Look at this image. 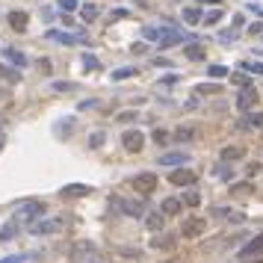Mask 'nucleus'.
I'll return each mask as SVG.
<instances>
[{
	"instance_id": "f257e3e1",
	"label": "nucleus",
	"mask_w": 263,
	"mask_h": 263,
	"mask_svg": "<svg viewBox=\"0 0 263 263\" xmlns=\"http://www.w3.org/2000/svg\"><path fill=\"white\" fill-rule=\"evenodd\" d=\"M260 254H263V234H257V237H251L246 246L240 248V263H254Z\"/></svg>"
},
{
	"instance_id": "f03ea898",
	"label": "nucleus",
	"mask_w": 263,
	"mask_h": 263,
	"mask_svg": "<svg viewBox=\"0 0 263 263\" xmlns=\"http://www.w3.org/2000/svg\"><path fill=\"white\" fill-rule=\"evenodd\" d=\"M122 145L130 151V154H136V151H142V145H145V133H142V130H124Z\"/></svg>"
},
{
	"instance_id": "7ed1b4c3",
	"label": "nucleus",
	"mask_w": 263,
	"mask_h": 263,
	"mask_svg": "<svg viewBox=\"0 0 263 263\" xmlns=\"http://www.w3.org/2000/svg\"><path fill=\"white\" fill-rule=\"evenodd\" d=\"M130 186L136 190V193H142V195H151L154 193V186H157V177L151 175H136V177H130Z\"/></svg>"
},
{
	"instance_id": "20e7f679",
	"label": "nucleus",
	"mask_w": 263,
	"mask_h": 263,
	"mask_svg": "<svg viewBox=\"0 0 263 263\" xmlns=\"http://www.w3.org/2000/svg\"><path fill=\"white\" fill-rule=\"evenodd\" d=\"M257 106V92L248 86V89H243L240 95H237V109L240 112H248V109H254Z\"/></svg>"
},
{
	"instance_id": "39448f33",
	"label": "nucleus",
	"mask_w": 263,
	"mask_h": 263,
	"mask_svg": "<svg viewBox=\"0 0 263 263\" xmlns=\"http://www.w3.org/2000/svg\"><path fill=\"white\" fill-rule=\"evenodd\" d=\"M169 183H175V186H193V183H195V172H193V169H175V172L169 175Z\"/></svg>"
},
{
	"instance_id": "423d86ee",
	"label": "nucleus",
	"mask_w": 263,
	"mask_h": 263,
	"mask_svg": "<svg viewBox=\"0 0 263 263\" xmlns=\"http://www.w3.org/2000/svg\"><path fill=\"white\" fill-rule=\"evenodd\" d=\"M112 207H119L122 213H127V216H142V201H127V198H112Z\"/></svg>"
},
{
	"instance_id": "0eeeda50",
	"label": "nucleus",
	"mask_w": 263,
	"mask_h": 263,
	"mask_svg": "<svg viewBox=\"0 0 263 263\" xmlns=\"http://www.w3.org/2000/svg\"><path fill=\"white\" fill-rule=\"evenodd\" d=\"M39 237V234H56V231H62V219H42V222H35L33 228H30Z\"/></svg>"
},
{
	"instance_id": "6e6552de",
	"label": "nucleus",
	"mask_w": 263,
	"mask_h": 263,
	"mask_svg": "<svg viewBox=\"0 0 263 263\" xmlns=\"http://www.w3.org/2000/svg\"><path fill=\"white\" fill-rule=\"evenodd\" d=\"M45 210H48V207H45L42 201H27V204L21 207V216H24V219H42Z\"/></svg>"
},
{
	"instance_id": "1a4fd4ad",
	"label": "nucleus",
	"mask_w": 263,
	"mask_h": 263,
	"mask_svg": "<svg viewBox=\"0 0 263 263\" xmlns=\"http://www.w3.org/2000/svg\"><path fill=\"white\" fill-rule=\"evenodd\" d=\"M204 228H207V222H204V219H190V222H183L180 234H183V237H201Z\"/></svg>"
},
{
	"instance_id": "9d476101",
	"label": "nucleus",
	"mask_w": 263,
	"mask_h": 263,
	"mask_svg": "<svg viewBox=\"0 0 263 263\" xmlns=\"http://www.w3.org/2000/svg\"><path fill=\"white\" fill-rule=\"evenodd\" d=\"M48 39H51V42H59V45H80V42H86L83 35L59 33V30H48Z\"/></svg>"
},
{
	"instance_id": "9b49d317",
	"label": "nucleus",
	"mask_w": 263,
	"mask_h": 263,
	"mask_svg": "<svg viewBox=\"0 0 263 263\" xmlns=\"http://www.w3.org/2000/svg\"><path fill=\"white\" fill-rule=\"evenodd\" d=\"M27 24H30V15H27V12H21V9H18V12H9V27H12L15 33H24Z\"/></svg>"
},
{
	"instance_id": "f8f14e48",
	"label": "nucleus",
	"mask_w": 263,
	"mask_h": 263,
	"mask_svg": "<svg viewBox=\"0 0 263 263\" xmlns=\"http://www.w3.org/2000/svg\"><path fill=\"white\" fill-rule=\"evenodd\" d=\"M186 163H190V154H183V151H172V154L160 157V166H186Z\"/></svg>"
},
{
	"instance_id": "ddd939ff",
	"label": "nucleus",
	"mask_w": 263,
	"mask_h": 263,
	"mask_svg": "<svg viewBox=\"0 0 263 263\" xmlns=\"http://www.w3.org/2000/svg\"><path fill=\"white\" fill-rule=\"evenodd\" d=\"M3 56H6L15 68H24V65H27V56H24L21 51H15V48H3Z\"/></svg>"
},
{
	"instance_id": "4468645a",
	"label": "nucleus",
	"mask_w": 263,
	"mask_h": 263,
	"mask_svg": "<svg viewBox=\"0 0 263 263\" xmlns=\"http://www.w3.org/2000/svg\"><path fill=\"white\" fill-rule=\"evenodd\" d=\"M186 35L183 33H166L163 39H160V51H169V48H175V45H180Z\"/></svg>"
},
{
	"instance_id": "2eb2a0df",
	"label": "nucleus",
	"mask_w": 263,
	"mask_h": 263,
	"mask_svg": "<svg viewBox=\"0 0 263 263\" xmlns=\"http://www.w3.org/2000/svg\"><path fill=\"white\" fill-rule=\"evenodd\" d=\"M92 193V186H86V183H68V186H62V195H68V198H74V195H89Z\"/></svg>"
},
{
	"instance_id": "dca6fc26",
	"label": "nucleus",
	"mask_w": 263,
	"mask_h": 263,
	"mask_svg": "<svg viewBox=\"0 0 263 263\" xmlns=\"http://www.w3.org/2000/svg\"><path fill=\"white\" fill-rule=\"evenodd\" d=\"M219 157H222V163L240 160V157H243V148H240V145H228V148H222V151H219Z\"/></svg>"
},
{
	"instance_id": "f3484780",
	"label": "nucleus",
	"mask_w": 263,
	"mask_h": 263,
	"mask_svg": "<svg viewBox=\"0 0 263 263\" xmlns=\"http://www.w3.org/2000/svg\"><path fill=\"white\" fill-rule=\"evenodd\" d=\"M18 231H21V225H18L15 219H12V222H6V225H3V228H0V240H3V243H9V240H12V237H15Z\"/></svg>"
},
{
	"instance_id": "a211bd4d",
	"label": "nucleus",
	"mask_w": 263,
	"mask_h": 263,
	"mask_svg": "<svg viewBox=\"0 0 263 263\" xmlns=\"http://www.w3.org/2000/svg\"><path fill=\"white\" fill-rule=\"evenodd\" d=\"M193 92L195 95H222V86L219 83H198Z\"/></svg>"
},
{
	"instance_id": "6ab92c4d",
	"label": "nucleus",
	"mask_w": 263,
	"mask_h": 263,
	"mask_svg": "<svg viewBox=\"0 0 263 263\" xmlns=\"http://www.w3.org/2000/svg\"><path fill=\"white\" fill-rule=\"evenodd\" d=\"M0 77H3L6 83H21V74H18V68H12V65H0Z\"/></svg>"
},
{
	"instance_id": "aec40b11",
	"label": "nucleus",
	"mask_w": 263,
	"mask_h": 263,
	"mask_svg": "<svg viewBox=\"0 0 263 263\" xmlns=\"http://www.w3.org/2000/svg\"><path fill=\"white\" fill-rule=\"evenodd\" d=\"M136 74H139V71L133 68V65H124V68H116V71H112V80L119 83V80H130V77H136Z\"/></svg>"
},
{
	"instance_id": "412c9836",
	"label": "nucleus",
	"mask_w": 263,
	"mask_h": 263,
	"mask_svg": "<svg viewBox=\"0 0 263 263\" xmlns=\"http://www.w3.org/2000/svg\"><path fill=\"white\" fill-rule=\"evenodd\" d=\"M183 21H186V24H201V21H204V15H201V9L186 6V9H183Z\"/></svg>"
},
{
	"instance_id": "4be33fe9",
	"label": "nucleus",
	"mask_w": 263,
	"mask_h": 263,
	"mask_svg": "<svg viewBox=\"0 0 263 263\" xmlns=\"http://www.w3.org/2000/svg\"><path fill=\"white\" fill-rule=\"evenodd\" d=\"M222 15H225V9H222V6H216L213 12H207V15H204V24H207V27H213V24H219V21H222Z\"/></svg>"
},
{
	"instance_id": "5701e85b",
	"label": "nucleus",
	"mask_w": 263,
	"mask_h": 263,
	"mask_svg": "<svg viewBox=\"0 0 263 263\" xmlns=\"http://www.w3.org/2000/svg\"><path fill=\"white\" fill-rule=\"evenodd\" d=\"M80 18H83V21H95V18H98V6H95V3L80 6Z\"/></svg>"
},
{
	"instance_id": "b1692460",
	"label": "nucleus",
	"mask_w": 263,
	"mask_h": 263,
	"mask_svg": "<svg viewBox=\"0 0 263 263\" xmlns=\"http://www.w3.org/2000/svg\"><path fill=\"white\" fill-rule=\"evenodd\" d=\"M142 35H145L148 42H160V39H163V27H145Z\"/></svg>"
},
{
	"instance_id": "393cba45",
	"label": "nucleus",
	"mask_w": 263,
	"mask_h": 263,
	"mask_svg": "<svg viewBox=\"0 0 263 263\" xmlns=\"http://www.w3.org/2000/svg\"><path fill=\"white\" fill-rule=\"evenodd\" d=\"M186 59H193V62L204 59V51H201V45H186Z\"/></svg>"
},
{
	"instance_id": "a878e982",
	"label": "nucleus",
	"mask_w": 263,
	"mask_h": 263,
	"mask_svg": "<svg viewBox=\"0 0 263 263\" xmlns=\"http://www.w3.org/2000/svg\"><path fill=\"white\" fill-rule=\"evenodd\" d=\"M160 210H163V213H169V216H175V213L180 210V201H175V198H166Z\"/></svg>"
},
{
	"instance_id": "bb28decb",
	"label": "nucleus",
	"mask_w": 263,
	"mask_h": 263,
	"mask_svg": "<svg viewBox=\"0 0 263 263\" xmlns=\"http://www.w3.org/2000/svg\"><path fill=\"white\" fill-rule=\"evenodd\" d=\"M145 225H148V231H160V228H163V216H160V213H151Z\"/></svg>"
},
{
	"instance_id": "cd10ccee",
	"label": "nucleus",
	"mask_w": 263,
	"mask_h": 263,
	"mask_svg": "<svg viewBox=\"0 0 263 263\" xmlns=\"http://www.w3.org/2000/svg\"><path fill=\"white\" fill-rule=\"evenodd\" d=\"M104 139H106V133H104V130L92 133V136H89V148H101V145H104Z\"/></svg>"
},
{
	"instance_id": "c85d7f7f",
	"label": "nucleus",
	"mask_w": 263,
	"mask_h": 263,
	"mask_svg": "<svg viewBox=\"0 0 263 263\" xmlns=\"http://www.w3.org/2000/svg\"><path fill=\"white\" fill-rule=\"evenodd\" d=\"M51 89L53 92H74V83H68V80H56V83H51Z\"/></svg>"
},
{
	"instance_id": "c756f323",
	"label": "nucleus",
	"mask_w": 263,
	"mask_h": 263,
	"mask_svg": "<svg viewBox=\"0 0 263 263\" xmlns=\"http://www.w3.org/2000/svg\"><path fill=\"white\" fill-rule=\"evenodd\" d=\"M139 116H136V109H124V112H119V119L116 122H136Z\"/></svg>"
},
{
	"instance_id": "7c9ffc66",
	"label": "nucleus",
	"mask_w": 263,
	"mask_h": 263,
	"mask_svg": "<svg viewBox=\"0 0 263 263\" xmlns=\"http://www.w3.org/2000/svg\"><path fill=\"white\" fill-rule=\"evenodd\" d=\"M183 201H186L190 207H198V204H201V195L198 193H183Z\"/></svg>"
},
{
	"instance_id": "2f4dec72",
	"label": "nucleus",
	"mask_w": 263,
	"mask_h": 263,
	"mask_svg": "<svg viewBox=\"0 0 263 263\" xmlns=\"http://www.w3.org/2000/svg\"><path fill=\"white\" fill-rule=\"evenodd\" d=\"M56 3H59V9H62V12H74V9L80 6L77 0H56Z\"/></svg>"
},
{
	"instance_id": "473e14b6",
	"label": "nucleus",
	"mask_w": 263,
	"mask_h": 263,
	"mask_svg": "<svg viewBox=\"0 0 263 263\" xmlns=\"http://www.w3.org/2000/svg\"><path fill=\"white\" fill-rule=\"evenodd\" d=\"M251 127H263V112H248V119H246Z\"/></svg>"
},
{
	"instance_id": "72a5a7b5",
	"label": "nucleus",
	"mask_w": 263,
	"mask_h": 263,
	"mask_svg": "<svg viewBox=\"0 0 263 263\" xmlns=\"http://www.w3.org/2000/svg\"><path fill=\"white\" fill-rule=\"evenodd\" d=\"M175 139L177 142H190V139H193V130H190V127H180V130L175 133Z\"/></svg>"
},
{
	"instance_id": "f704fd0d",
	"label": "nucleus",
	"mask_w": 263,
	"mask_h": 263,
	"mask_svg": "<svg viewBox=\"0 0 263 263\" xmlns=\"http://www.w3.org/2000/svg\"><path fill=\"white\" fill-rule=\"evenodd\" d=\"M207 74L216 80V77H225V74H228V68H225V65H210V71H207Z\"/></svg>"
},
{
	"instance_id": "c9c22d12",
	"label": "nucleus",
	"mask_w": 263,
	"mask_h": 263,
	"mask_svg": "<svg viewBox=\"0 0 263 263\" xmlns=\"http://www.w3.org/2000/svg\"><path fill=\"white\" fill-rule=\"evenodd\" d=\"M243 68L251 74H263V62H243Z\"/></svg>"
},
{
	"instance_id": "e433bc0d",
	"label": "nucleus",
	"mask_w": 263,
	"mask_h": 263,
	"mask_svg": "<svg viewBox=\"0 0 263 263\" xmlns=\"http://www.w3.org/2000/svg\"><path fill=\"white\" fill-rule=\"evenodd\" d=\"M27 260V254H9V257H3L0 263H24Z\"/></svg>"
},
{
	"instance_id": "4c0bfd02",
	"label": "nucleus",
	"mask_w": 263,
	"mask_h": 263,
	"mask_svg": "<svg viewBox=\"0 0 263 263\" xmlns=\"http://www.w3.org/2000/svg\"><path fill=\"white\" fill-rule=\"evenodd\" d=\"M83 65H86V68H98V59H95L92 53H83Z\"/></svg>"
},
{
	"instance_id": "58836bf2",
	"label": "nucleus",
	"mask_w": 263,
	"mask_h": 263,
	"mask_svg": "<svg viewBox=\"0 0 263 263\" xmlns=\"http://www.w3.org/2000/svg\"><path fill=\"white\" fill-rule=\"evenodd\" d=\"M234 83H237V86H243V89H248V86H251V80H248L246 74H237V77H234Z\"/></svg>"
},
{
	"instance_id": "ea45409f",
	"label": "nucleus",
	"mask_w": 263,
	"mask_h": 263,
	"mask_svg": "<svg viewBox=\"0 0 263 263\" xmlns=\"http://www.w3.org/2000/svg\"><path fill=\"white\" fill-rule=\"evenodd\" d=\"M130 12L127 9H112V15H109V21H119V18H127Z\"/></svg>"
},
{
	"instance_id": "a19ab883",
	"label": "nucleus",
	"mask_w": 263,
	"mask_h": 263,
	"mask_svg": "<svg viewBox=\"0 0 263 263\" xmlns=\"http://www.w3.org/2000/svg\"><path fill=\"white\" fill-rule=\"evenodd\" d=\"M213 175H219V177H225V180H228V177H231V169H228V166H219V172L213 169Z\"/></svg>"
},
{
	"instance_id": "79ce46f5",
	"label": "nucleus",
	"mask_w": 263,
	"mask_h": 263,
	"mask_svg": "<svg viewBox=\"0 0 263 263\" xmlns=\"http://www.w3.org/2000/svg\"><path fill=\"white\" fill-rule=\"evenodd\" d=\"M177 83V77L172 74V77H160V86H175Z\"/></svg>"
},
{
	"instance_id": "37998d69",
	"label": "nucleus",
	"mask_w": 263,
	"mask_h": 263,
	"mask_svg": "<svg viewBox=\"0 0 263 263\" xmlns=\"http://www.w3.org/2000/svg\"><path fill=\"white\" fill-rule=\"evenodd\" d=\"M240 27H246V18L237 12V15H234V30H240Z\"/></svg>"
},
{
	"instance_id": "c03bdc74",
	"label": "nucleus",
	"mask_w": 263,
	"mask_h": 263,
	"mask_svg": "<svg viewBox=\"0 0 263 263\" xmlns=\"http://www.w3.org/2000/svg\"><path fill=\"white\" fill-rule=\"evenodd\" d=\"M169 139V133L166 130H154V142H166Z\"/></svg>"
},
{
	"instance_id": "a18cd8bd",
	"label": "nucleus",
	"mask_w": 263,
	"mask_h": 263,
	"mask_svg": "<svg viewBox=\"0 0 263 263\" xmlns=\"http://www.w3.org/2000/svg\"><path fill=\"white\" fill-rule=\"evenodd\" d=\"M3 145H6V136H3V133H0V151H3Z\"/></svg>"
},
{
	"instance_id": "49530a36",
	"label": "nucleus",
	"mask_w": 263,
	"mask_h": 263,
	"mask_svg": "<svg viewBox=\"0 0 263 263\" xmlns=\"http://www.w3.org/2000/svg\"><path fill=\"white\" fill-rule=\"evenodd\" d=\"M198 3H222V0H198Z\"/></svg>"
},
{
	"instance_id": "de8ad7c7",
	"label": "nucleus",
	"mask_w": 263,
	"mask_h": 263,
	"mask_svg": "<svg viewBox=\"0 0 263 263\" xmlns=\"http://www.w3.org/2000/svg\"><path fill=\"white\" fill-rule=\"evenodd\" d=\"M0 122H3V119H0Z\"/></svg>"
}]
</instances>
